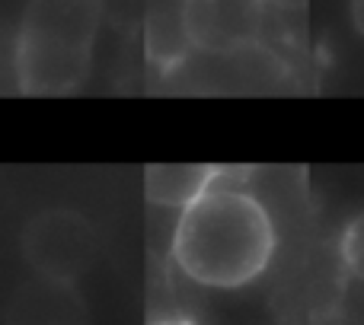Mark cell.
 <instances>
[{"mask_svg":"<svg viewBox=\"0 0 364 325\" xmlns=\"http://www.w3.org/2000/svg\"><path fill=\"white\" fill-rule=\"evenodd\" d=\"M93 48L16 26L10 45V74L23 96H68L87 83Z\"/></svg>","mask_w":364,"mask_h":325,"instance_id":"3","label":"cell"},{"mask_svg":"<svg viewBox=\"0 0 364 325\" xmlns=\"http://www.w3.org/2000/svg\"><path fill=\"white\" fill-rule=\"evenodd\" d=\"M278 249L269 207L240 185L218 179L179 211L170 258L186 281L214 290H240L259 281Z\"/></svg>","mask_w":364,"mask_h":325,"instance_id":"1","label":"cell"},{"mask_svg":"<svg viewBox=\"0 0 364 325\" xmlns=\"http://www.w3.org/2000/svg\"><path fill=\"white\" fill-rule=\"evenodd\" d=\"M339 252H342V265H346L348 275L364 281V211L346 226Z\"/></svg>","mask_w":364,"mask_h":325,"instance_id":"7","label":"cell"},{"mask_svg":"<svg viewBox=\"0 0 364 325\" xmlns=\"http://www.w3.org/2000/svg\"><path fill=\"white\" fill-rule=\"evenodd\" d=\"M16 26L96 51L102 26V0H26Z\"/></svg>","mask_w":364,"mask_h":325,"instance_id":"5","label":"cell"},{"mask_svg":"<svg viewBox=\"0 0 364 325\" xmlns=\"http://www.w3.org/2000/svg\"><path fill=\"white\" fill-rule=\"evenodd\" d=\"M19 252L38 277L74 284L100 258V233L74 207H48L23 226Z\"/></svg>","mask_w":364,"mask_h":325,"instance_id":"2","label":"cell"},{"mask_svg":"<svg viewBox=\"0 0 364 325\" xmlns=\"http://www.w3.org/2000/svg\"><path fill=\"white\" fill-rule=\"evenodd\" d=\"M218 169L208 162H154L144 169V198L157 207L182 211L214 185Z\"/></svg>","mask_w":364,"mask_h":325,"instance_id":"6","label":"cell"},{"mask_svg":"<svg viewBox=\"0 0 364 325\" xmlns=\"http://www.w3.org/2000/svg\"><path fill=\"white\" fill-rule=\"evenodd\" d=\"M182 325H195V322H182Z\"/></svg>","mask_w":364,"mask_h":325,"instance_id":"10","label":"cell"},{"mask_svg":"<svg viewBox=\"0 0 364 325\" xmlns=\"http://www.w3.org/2000/svg\"><path fill=\"white\" fill-rule=\"evenodd\" d=\"M352 26H355V32L364 38V0H352Z\"/></svg>","mask_w":364,"mask_h":325,"instance_id":"8","label":"cell"},{"mask_svg":"<svg viewBox=\"0 0 364 325\" xmlns=\"http://www.w3.org/2000/svg\"><path fill=\"white\" fill-rule=\"evenodd\" d=\"M179 32L201 55H240L262 38V0H182Z\"/></svg>","mask_w":364,"mask_h":325,"instance_id":"4","label":"cell"},{"mask_svg":"<svg viewBox=\"0 0 364 325\" xmlns=\"http://www.w3.org/2000/svg\"><path fill=\"white\" fill-rule=\"evenodd\" d=\"M262 4H272V6H282V10H301L307 0H262Z\"/></svg>","mask_w":364,"mask_h":325,"instance_id":"9","label":"cell"}]
</instances>
